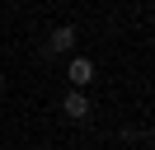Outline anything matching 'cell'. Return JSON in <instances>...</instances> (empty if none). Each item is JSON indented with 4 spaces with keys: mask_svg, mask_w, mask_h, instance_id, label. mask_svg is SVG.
I'll return each instance as SVG.
<instances>
[{
    "mask_svg": "<svg viewBox=\"0 0 155 150\" xmlns=\"http://www.w3.org/2000/svg\"><path fill=\"white\" fill-rule=\"evenodd\" d=\"M66 80H71V89H89V84H94V61H89V56H75V61L66 66Z\"/></svg>",
    "mask_w": 155,
    "mask_h": 150,
    "instance_id": "6da1fadb",
    "label": "cell"
},
{
    "mask_svg": "<svg viewBox=\"0 0 155 150\" xmlns=\"http://www.w3.org/2000/svg\"><path fill=\"white\" fill-rule=\"evenodd\" d=\"M61 112H66L71 122H85V117H89V99H85V89H71L66 99H61Z\"/></svg>",
    "mask_w": 155,
    "mask_h": 150,
    "instance_id": "7a4b0ae2",
    "label": "cell"
},
{
    "mask_svg": "<svg viewBox=\"0 0 155 150\" xmlns=\"http://www.w3.org/2000/svg\"><path fill=\"white\" fill-rule=\"evenodd\" d=\"M71 47H75V28H71V24L52 28V38H47V52H52V56H61V52H71Z\"/></svg>",
    "mask_w": 155,
    "mask_h": 150,
    "instance_id": "3957f363",
    "label": "cell"
},
{
    "mask_svg": "<svg viewBox=\"0 0 155 150\" xmlns=\"http://www.w3.org/2000/svg\"><path fill=\"white\" fill-rule=\"evenodd\" d=\"M0 89H5V70H0Z\"/></svg>",
    "mask_w": 155,
    "mask_h": 150,
    "instance_id": "277c9868",
    "label": "cell"
}]
</instances>
